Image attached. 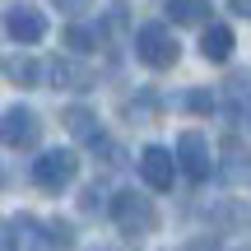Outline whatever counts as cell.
Here are the masks:
<instances>
[{"mask_svg":"<svg viewBox=\"0 0 251 251\" xmlns=\"http://www.w3.org/2000/svg\"><path fill=\"white\" fill-rule=\"evenodd\" d=\"M219 172H224L228 186L251 181V149H247L242 140H228V144H224V163H219Z\"/></svg>","mask_w":251,"mask_h":251,"instance_id":"9c48e42d","label":"cell"},{"mask_svg":"<svg viewBox=\"0 0 251 251\" xmlns=\"http://www.w3.org/2000/svg\"><path fill=\"white\" fill-rule=\"evenodd\" d=\"M200 56H205V61H228V56H233V28L228 24H205V33H200Z\"/></svg>","mask_w":251,"mask_h":251,"instance_id":"30bf717a","label":"cell"},{"mask_svg":"<svg viewBox=\"0 0 251 251\" xmlns=\"http://www.w3.org/2000/svg\"><path fill=\"white\" fill-rule=\"evenodd\" d=\"M247 126H251V102H247Z\"/></svg>","mask_w":251,"mask_h":251,"instance_id":"ac0fdd59","label":"cell"},{"mask_svg":"<svg viewBox=\"0 0 251 251\" xmlns=\"http://www.w3.org/2000/svg\"><path fill=\"white\" fill-rule=\"evenodd\" d=\"M5 37L9 42H42L47 37V19H42V9L37 5H28V0H14V5L5 9Z\"/></svg>","mask_w":251,"mask_h":251,"instance_id":"277c9868","label":"cell"},{"mask_svg":"<svg viewBox=\"0 0 251 251\" xmlns=\"http://www.w3.org/2000/svg\"><path fill=\"white\" fill-rule=\"evenodd\" d=\"M181 107L196 112V117H209V112H214V93L209 89H186L181 93Z\"/></svg>","mask_w":251,"mask_h":251,"instance_id":"9a60e30c","label":"cell"},{"mask_svg":"<svg viewBox=\"0 0 251 251\" xmlns=\"http://www.w3.org/2000/svg\"><path fill=\"white\" fill-rule=\"evenodd\" d=\"M98 42H102V37H98V28H89V24H70V28H65V47H70V51H98Z\"/></svg>","mask_w":251,"mask_h":251,"instance_id":"5bb4252c","label":"cell"},{"mask_svg":"<svg viewBox=\"0 0 251 251\" xmlns=\"http://www.w3.org/2000/svg\"><path fill=\"white\" fill-rule=\"evenodd\" d=\"M5 144L9 149H33L37 144V117L28 107H5Z\"/></svg>","mask_w":251,"mask_h":251,"instance_id":"ba28073f","label":"cell"},{"mask_svg":"<svg viewBox=\"0 0 251 251\" xmlns=\"http://www.w3.org/2000/svg\"><path fill=\"white\" fill-rule=\"evenodd\" d=\"M65 130H70L75 135V140H84V144H93V140H98V121H93L89 117V107H70V112H65Z\"/></svg>","mask_w":251,"mask_h":251,"instance_id":"7c38bea8","label":"cell"},{"mask_svg":"<svg viewBox=\"0 0 251 251\" xmlns=\"http://www.w3.org/2000/svg\"><path fill=\"white\" fill-rule=\"evenodd\" d=\"M135 56H140L149 70H172L177 56H181L177 33L163 28V24H140V28H135Z\"/></svg>","mask_w":251,"mask_h":251,"instance_id":"7a4b0ae2","label":"cell"},{"mask_svg":"<svg viewBox=\"0 0 251 251\" xmlns=\"http://www.w3.org/2000/svg\"><path fill=\"white\" fill-rule=\"evenodd\" d=\"M75 172H79V153L75 149H47V153H37L33 158V186L37 191H47V196H56V191H65L75 181Z\"/></svg>","mask_w":251,"mask_h":251,"instance_id":"3957f363","label":"cell"},{"mask_svg":"<svg viewBox=\"0 0 251 251\" xmlns=\"http://www.w3.org/2000/svg\"><path fill=\"white\" fill-rule=\"evenodd\" d=\"M107 214H112V224H117L126 237H149L153 228H158V209H153V200L140 196V191H117Z\"/></svg>","mask_w":251,"mask_h":251,"instance_id":"6da1fadb","label":"cell"},{"mask_svg":"<svg viewBox=\"0 0 251 251\" xmlns=\"http://www.w3.org/2000/svg\"><path fill=\"white\" fill-rule=\"evenodd\" d=\"M56 9H61V14H84V9H89V0H51Z\"/></svg>","mask_w":251,"mask_h":251,"instance_id":"2e32d148","label":"cell"},{"mask_svg":"<svg viewBox=\"0 0 251 251\" xmlns=\"http://www.w3.org/2000/svg\"><path fill=\"white\" fill-rule=\"evenodd\" d=\"M177 168L181 163L172 158L163 144H149V149H140V177L149 191H172V181H177Z\"/></svg>","mask_w":251,"mask_h":251,"instance_id":"5b68a950","label":"cell"},{"mask_svg":"<svg viewBox=\"0 0 251 251\" xmlns=\"http://www.w3.org/2000/svg\"><path fill=\"white\" fill-rule=\"evenodd\" d=\"M37 70H47V65L28 61V56H24V61H19V56H9V61H5V79H9V84H24V89H28V84H37V79H42Z\"/></svg>","mask_w":251,"mask_h":251,"instance_id":"4fadbf2b","label":"cell"},{"mask_svg":"<svg viewBox=\"0 0 251 251\" xmlns=\"http://www.w3.org/2000/svg\"><path fill=\"white\" fill-rule=\"evenodd\" d=\"M163 14L172 24H205L209 19V0H163Z\"/></svg>","mask_w":251,"mask_h":251,"instance_id":"8fae6325","label":"cell"},{"mask_svg":"<svg viewBox=\"0 0 251 251\" xmlns=\"http://www.w3.org/2000/svg\"><path fill=\"white\" fill-rule=\"evenodd\" d=\"M177 163H181V172H186L191 181H205L209 177V140L196 135V130H186L177 140Z\"/></svg>","mask_w":251,"mask_h":251,"instance_id":"8992f818","label":"cell"},{"mask_svg":"<svg viewBox=\"0 0 251 251\" xmlns=\"http://www.w3.org/2000/svg\"><path fill=\"white\" fill-rule=\"evenodd\" d=\"M247 251H251V247H247Z\"/></svg>","mask_w":251,"mask_h":251,"instance_id":"d6986e66","label":"cell"},{"mask_svg":"<svg viewBox=\"0 0 251 251\" xmlns=\"http://www.w3.org/2000/svg\"><path fill=\"white\" fill-rule=\"evenodd\" d=\"M228 9H233L237 19H251V0H228Z\"/></svg>","mask_w":251,"mask_h":251,"instance_id":"e0dca14e","label":"cell"},{"mask_svg":"<svg viewBox=\"0 0 251 251\" xmlns=\"http://www.w3.org/2000/svg\"><path fill=\"white\" fill-rule=\"evenodd\" d=\"M47 79L56 84V89H70V93H84V89H93V70L84 61H75V56H56V61H47Z\"/></svg>","mask_w":251,"mask_h":251,"instance_id":"52a82bcc","label":"cell"}]
</instances>
